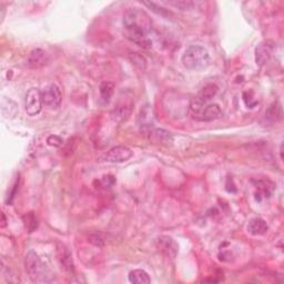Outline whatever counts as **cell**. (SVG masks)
<instances>
[{"mask_svg":"<svg viewBox=\"0 0 284 284\" xmlns=\"http://www.w3.org/2000/svg\"><path fill=\"white\" fill-rule=\"evenodd\" d=\"M124 26L127 38L135 45L145 49H149L152 42L149 39L152 21L149 15L141 9H130L124 16Z\"/></svg>","mask_w":284,"mask_h":284,"instance_id":"cell-1","label":"cell"},{"mask_svg":"<svg viewBox=\"0 0 284 284\" xmlns=\"http://www.w3.org/2000/svg\"><path fill=\"white\" fill-rule=\"evenodd\" d=\"M181 60L186 69L200 70L209 65L210 57L207 49L201 46L193 45L185 49Z\"/></svg>","mask_w":284,"mask_h":284,"instance_id":"cell-2","label":"cell"},{"mask_svg":"<svg viewBox=\"0 0 284 284\" xmlns=\"http://www.w3.org/2000/svg\"><path fill=\"white\" fill-rule=\"evenodd\" d=\"M25 266H26V271L29 274V278L33 282L46 281L47 269L36 252L29 251L27 253L26 258H25Z\"/></svg>","mask_w":284,"mask_h":284,"instance_id":"cell-3","label":"cell"},{"mask_svg":"<svg viewBox=\"0 0 284 284\" xmlns=\"http://www.w3.org/2000/svg\"><path fill=\"white\" fill-rule=\"evenodd\" d=\"M218 93V87L213 83L207 84L206 87L201 89V91L194 97L190 103V110H191L192 116L200 112L201 110L206 107L210 100H212L217 96Z\"/></svg>","mask_w":284,"mask_h":284,"instance_id":"cell-4","label":"cell"},{"mask_svg":"<svg viewBox=\"0 0 284 284\" xmlns=\"http://www.w3.org/2000/svg\"><path fill=\"white\" fill-rule=\"evenodd\" d=\"M134 101L131 96H127L125 93L124 96L119 97V100L118 103L114 104V108L111 111V116L116 121L122 122L126 121L130 117L131 112H132Z\"/></svg>","mask_w":284,"mask_h":284,"instance_id":"cell-5","label":"cell"},{"mask_svg":"<svg viewBox=\"0 0 284 284\" xmlns=\"http://www.w3.org/2000/svg\"><path fill=\"white\" fill-rule=\"evenodd\" d=\"M42 93L37 88H31L28 90L25 97V110L29 114V116H37L39 114L42 110Z\"/></svg>","mask_w":284,"mask_h":284,"instance_id":"cell-6","label":"cell"},{"mask_svg":"<svg viewBox=\"0 0 284 284\" xmlns=\"http://www.w3.org/2000/svg\"><path fill=\"white\" fill-rule=\"evenodd\" d=\"M41 93L42 101H44V104L46 107L50 109H57L60 107L62 101V93L60 88H59L57 84H49Z\"/></svg>","mask_w":284,"mask_h":284,"instance_id":"cell-7","label":"cell"},{"mask_svg":"<svg viewBox=\"0 0 284 284\" xmlns=\"http://www.w3.org/2000/svg\"><path fill=\"white\" fill-rule=\"evenodd\" d=\"M132 155L133 152L128 147L118 146L108 151V154L105 155V160L111 163H122L130 160L132 158Z\"/></svg>","mask_w":284,"mask_h":284,"instance_id":"cell-8","label":"cell"},{"mask_svg":"<svg viewBox=\"0 0 284 284\" xmlns=\"http://www.w3.org/2000/svg\"><path fill=\"white\" fill-rule=\"evenodd\" d=\"M50 61V58L45 50L33 49L28 54L26 65L29 69H40V68L47 66Z\"/></svg>","mask_w":284,"mask_h":284,"instance_id":"cell-9","label":"cell"},{"mask_svg":"<svg viewBox=\"0 0 284 284\" xmlns=\"http://www.w3.org/2000/svg\"><path fill=\"white\" fill-rule=\"evenodd\" d=\"M221 114H222V111H221V108H220V105L217 103H211V104H207L200 112H198L197 114L192 116V118L197 121L210 122V121L219 119V118L221 117Z\"/></svg>","mask_w":284,"mask_h":284,"instance_id":"cell-10","label":"cell"},{"mask_svg":"<svg viewBox=\"0 0 284 284\" xmlns=\"http://www.w3.org/2000/svg\"><path fill=\"white\" fill-rule=\"evenodd\" d=\"M156 247H158L161 253H163L165 257L171 258H176L178 250H179V247H178L176 241L167 235L160 236L158 241H156Z\"/></svg>","mask_w":284,"mask_h":284,"instance_id":"cell-11","label":"cell"},{"mask_svg":"<svg viewBox=\"0 0 284 284\" xmlns=\"http://www.w3.org/2000/svg\"><path fill=\"white\" fill-rule=\"evenodd\" d=\"M273 52V45L271 41H264L258 45L256 50V61L258 66H263L270 60Z\"/></svg>","mask_w":284,"mask_h":284,"instance_id":"cell-12","label":"cell"},{"mask_svg":"<svg viewBox=\"0 0 284 284\" xmlns=\"http://www.w3.org/2000/svg\"><path fill=\"white\" fill-rule=\"evenodd\" d=\"M268 230H269L268 223L261 218H254L248 224L249 233L254 236L263 235L264 233L268 232Z\"/></svg>","mask_w":284,"mask_h":284,"instance_id":"cell-13","label":"cell"},{"mask_svg":"<svg viewBox=\"0 0 284 284\" xmlns=\"http://www.w3.org/2000/svg\"><path fill=\"white\" fill-rule=\"evenodd\" d=\"M58 260H59V262H60V265H61V268H63V270L67 271V272H69V273L74 272L75 265H74V261H73V256H71V253L68 251L66 248L59 249Z\"/></svg>","mask_w":284,"mask_h":284,"instance_id":"cell-14","label":"cell"},{"mask_svg":"<svg viewBox=\"0 0 284 284\" xmlns=\"http://www.w3.org/2000/svg\"><path fill=\"white\" fill-rule=\"evenodd\" d=\"M99 92L100 100L103 101V103H109V101L111 100L114 92V83L111 81H103L100 84Z\"/></svg>","mask_w":284,"mask_h":284,"instance_id":"cell-15","label":"cell"},{"mask_svg":"<svg viewBox=\"0 0 284 284\" xmlns=\"http://www.w3.org/2000/svg\"><path fill=\"white\" fill-rule=\"evenodd\" d=\"M129 281L134 284H149L151 279L145 270H133L129 273Z\"/></svg>","mask_w":284,"mask_h":284,"instance_id":"cell-16","label":"cell"},{"mask_svg":"<svg viewBox=\"0 0 284 284\" xmlns=\"http://www.w3.org/2000/svg\"><path fill=\"white\" fill-rule=\"evenodd\" d=\"M274 184L270 181H258L257 184V194L258 197L269 198L273 193Z\"/></svg>","mask_w":284,"mask_h":284,"instance_id":"cell-17","label":"cell"},{"mask_svg":"<svg viewBox=\"0 0 284 284\" xmlns=\"http://www.w3.org/2000/svg\"><path fill=\"white\" fill-rule=\"evenodd\" d=\"M281 108L279 107L278 103H273L265 111V119L273 124V122H277L281 119Z\"/></svg>","mask_w":284,"mask_h":284,"instance_id":"cell-18","label":"cell"},{"mask_svg":"<svg viewBox=\"0 0 284 284\" xmlns=\"http://www.w3.org/2000/svg\"><path fill=\"white\" fill-rule=\"evenodd\" d=\"M24 221H25V226H26L28 232H33L38 227V220L33 212H29V213L25 215Z\"/></svg>","mask_w":284,"mask_h":284,"instance_id":"cell-19","label":"cell"},{"mask_svg":"<svg viewBox=\"0 0 284 284\" xmlns=\"http://www.w3.org/2000/svg\"><path fill=\"white\" fill-rule=\"evenodd\" d=\"M129 58H130L131 62H132L135 67H138L139 69H141V70L146 69L147 60L145 59V57L142 56V54H140L139 52H131L129 54Z\"/></svg>","mask_w":284,"mask_h":284,"instance_id":"cell-20","label":"cell"},{"mask_svg":"<svg viewBox=\"0 0 284 284\" xmlns=\"http://www.w3.org/2000/svg\"><path fill=\"white\" fill-rule=\"evenodd\" d=\"M169 3L177 8H180L181 10H188L193 7V2L191 1H170Z\"/></svg>","mask_w":284,"mask_h":284,"instance_id":"cell-21","label":"cell"},{"mask_svg":"<svg viewBox=\"0 0 284 284\" xmlns=\"http://www.w3.org/2000/svg\"><path fill=\"white\" fill-rule=\"evenodd\" d=\"M47 143L52 147H60L62 145V139L58 135H49L47 138Z\"/></svg>","mask_w":284,"mask_h":284,"instance_id":"cell-22","label":"cell"},{"mask_svg":"<svg viewBox=\"0 0 284 284\" xmlns=\"http://www.w3.org/2000/svg\"><path fill=\"white\" fill-rule=\"evenodd\" d=\"M90 242L96 245V247H103V239L99 234H93L90 236Z\"/></svg>","mask_w":284,"mask_h":284,"instance_id":"cell-23","label":"cell"},{"mask_svg":"<svg viewBox=\"0 0 284 284\" xmlns=\"http://www.w3.org/2000/svg\"><path fill=\"white\" fill-rule=\"evenodd\" d=\"M5 223H6V220H5V214L2 213V227H5Z\"/></svg>","mask_w":284,"mask_h":284,"instance_id":"cell-24","label":"cell"},{"mask_svg":"<svg viewBox=\"0 0 284 284\" xmlns=\"http://www.w3.org/2000/svg\"><path fill=\"white\" fill-rule=\"evenodd\" d=\"M280 152H281V159H283V145H281V149H280Z\"/></svg>","mask_w":284,"mask_h":284,"instance_id":"cell-25","label":"cell"}]
</instances>
